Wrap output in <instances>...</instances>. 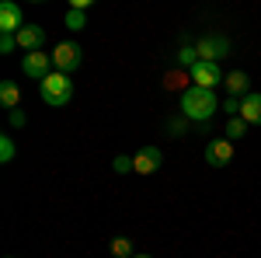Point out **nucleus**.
I'll list each match as a JSON object with an SVG mask.
<instances>
[{
  "label": "nucleus",
  "mask_w": 261,
  "mask_h": 258,
  "mask_svg": "<svg viewBox=\"0 0 261 258\" xmlns=\"http://www.w3.org/2000/svg\"><path fill=\"white\" fill-rule=\"evenodd\" d=\"M181 115L192 122H205L216 115V95L213 91H202V87H188L181 95Z\"/></svg>",
  "instance_id": "obj_1"
},
{
  "label": "nucleus",
  "mask_w": 261,
  "mask_h": 258,
  "mask_svg": "<svg viewBox=\"0 0 261 258\" xmlns=\"http://www.w3.org/2000/svg\"><path fill=\"white\" fill-rule=\"evenodd\" d=\"M39 95L45 105H53V108H63V105H70L73 98V84H70V74H60V70H53L49 77L39 84Z\"/></svg>",
  "instance_id": "obj_2"
},
{
  "label": "nucleus",
  "mask_w": 261,
  "mask_h": 258,
  "mask_svg": "<svg viewBox=\"0 0 261 258\" xmlns=\"http://www.w3.org/2000/svg\"><path fill=\"white\" fill-rule=\"evenodd\" d=\"M195 53H199L202 63H220L223 56H230V39H223V35H202L195 42Z\"/></svg>",
  "instance_id": "obj_3"
},
{
  "label": "nucleus",
  "mask_w": 261,
  "mask_h": 258,
  "mask_svg": "<svg viewBox=\"0 0 261 258\" xmlns=\"http://www.w3.org/2000/svg\"><path fill=\"white\" fill-rule=\"evenodd\" d=\"M188 74H192V84H195V87H202V91H213V87H216V84H223V70H220V63H195V66H192V70H188Z\"/></svg>",
  "instance_id": "obj_4"
},
{
  "label": "nucleus",
  "mask_w": 261,
  "mask_h": 258,
  "mask_svg": "<svg viewBox=\"0 0 261 258\" xmlns=\"http://www.w3.org/2000/svg\"><path fill=\"white\" fill-rule=\"evenodd\" d=\"M81 45L77 42H60L56 49H53V66L60 70V74H70V70H77L81 66Z\"/></svg>",
  "instance_id": "obj_5"
},
{
  "label": "nucleus",
  "mask_w": 261,
  "mask_h": 258,
  "mask_svg": "<svg viewBox=\"0 0 261 258\" xmlns=\"http://www.w3.org/2000/svg\"><path fill=\"white\" fill-rule=\"evenodd\" d=\"M49 63H53V56H45V53H28V56H24V60H21V70H24V77H32V80H45L49 77V74H53V70H49Z\"/></svg>",
  "instance_id": "obj_6"
},
{
  "label": "nucleus",
  "mask_w": 261,
  "mask_h": 258,
  "mask_svg": "<svg viewBox=\"0 0 261 258\" xmlns=\"http://www.w3.org/2000/svg\"><path fill=\"white\" fill-rule=\"evenodd\" d=\"M21 28H24L21 7L14 4V0H4V4H0V32H4V35H18Z\"/></svg>",
  "instance_id": "obj_7"
},
{
  "label": "nucleus",
  "mask_w": 261,
  "mask_h": 258,
  "mask_svg": "<svg viewBox=\"0 0 261 258\" xmlns=\"http://www.w3.org/2000/svg\"><path fill=\"white\" fill-rule=\"evenodd\" d=\"M133 164H136V175H153V171H161V164H164L161 147H143L140 154L133 157Z\"/></svg>",
  "instance_id": "obj_8"
},
{
  "label": "nucleus",
  "mask_w": 261,
  "mask_h": 258,
  "mask_svg": "<svg viewBox=\"0 0 261 258\" xmlns=\"http://www.w3.org/2000/svg\"><path fill=\"white\" fill-rule=\"evenodd\" d=\"M205 160H209L213 168H226V164L233 160V143H230V139H209Z\"/></svg>",
  "instance_id": "obj_9"
},
{
  "label": "nucleus",
  "mask_w": 261,
  "mask_h": 258,
  "mask_svg": "<svg viewBox=\"0 0 261 258\" xmlns=\"http://www.w3.org/2000/svg\"><path fill=\"white\" fill-rule=\"evenodd\" d=\"M18 49H28V53H39L42 42H45V28H39V25H24L18 35Z\"/></svg>",
  "instance_id": "obj_10"
},
{
  "label": "nucleus",
  "mask_w": 261,
  "mask_h": 258,
  "mask_svg": "<svg viewBox=\"0 0 261 258\" xmlns=\"http://www.w3.org/2000/svg\"><path fill=\"white\" fill-rule=\"evenodd\" d=\"M241 119L247 122V126H261V95L241 98Z\"/></svg>",
  "instance_id": "obj_11"
},
{
  "label": "nucleus",
  "mask_w": 261,
  "mask_h": 258,
  "mask_svg": "<svg viewBox=\"0 0 261 258\" xmlns=\"http://www.w3.org/2000/svg\"><path fill=\"white\" fill-rule=\"evenodd\" d=\"M223 84H226V91H230V98H247V95H251V91H247V87H251V77H247V74H244V70H233V74H226V80H223Z\"/></svg>",
  "instance_id": "obj_12"
},
{
  "label": "nucleus",
  "mask_w": 261,
  "mask_h": 258,
  "mask_svg": "<svg viewBox=\"0 0 261 258\" xmlns=\"http://www.w3.org/2000/svg\"><path fill=\"white\" fill-rule=\"evenodd\" d=\"M18 101H21V87L14 84V80H0V105L4 108H18Z\"/></svg>",
  "instance_id": "obj_13"
},
{
  "label": "nucleus",
  "mask_w": 261,
  "mask_h": 258,
  "mask_svg": "<svg viewBox=\"0 0 261 258\" xmlns=\"http://www.w3.org/2000/svg\"><path fill=\"white\" fill-rule=\"evenodd\" d=\"M63 21H66V28H70V32H81V28H87V18H84V11H77V7H70Z\"/></svg>",
  "instance_id": "obj_14"
},
{
  "label": "nucleus",
  "mask_w": 261,
  "mask_h": 258,
  "mask_svg": "<svg viewBox=\"0 0 261 258\" xmlns=\"http://www.w3.org/2000/svg\"><path fill=\"white\" fill-rule=\"evenodd\" d=\"M244 133H247V122H244L241 115H237V119H230V122H226V139H230V143H233V139H241Z\"/></svg>",
  "instance_id": "obj_15"
},
{
  "label": "nucleus",
  "mask_w": 261,
  "mask_h": 258,
  "mask_svg": "<svg viewBox=\"0 0 261 258\" xmlns=\"http://www.w3.org/2000/svg\"><path fill=\"white\" fill-rule=\"evenodd\" d=\"M112 255L115 258H133V241L129 238H115L112 241Z\"/></svg>",
  "instance_id": "obj_16"
},
{
  "label": "nucleus",
  "mask_w": 261,
  "mask_h": 258,
  "mask_svg": "<svg viewBox=\"0 0 261 258\" xmlns=\"http://www.w3.org/2000/svg\"><path fill=\"white\" fill-rule=\"evenodd\" d=\"M0 160H4V164L14 160V139L11 136H0Z\"/></svg>",
  "instance_id": "obj_17"
},
{
  "label": "nucleus",
  "mask_w": 261,
  "mask_h": 258,
  "mask_svg": "<svg viewBox=\"0 0 261 258\" xmlns=\"http://www.w3.org/2000/svg\"><path fill=\"white\" fill-rule=\"evenodd\" d=\"M223 112H230V119H237L241 115V98H226L223 101Z\"/></svg>",
  "instance_id": "obj_18"
},
{
  "label": "nucleus",
  "mask_w": 261,
  "mask_h": 258,
  "mask_svg": "<svg viewBox=\"0 0 261 258\" xmlns=\"http://www.w3.org/2000/svg\"><path fill=\"white\" fill-rule=\"evenodd\" d=\"M115 171H119V175H125V171H136L133 157H115Z\"/></svg>",
  "instance_id": "obj_19"
},
{
  "label": "nucleus",
  "mask_w": 261,
  "mask_h": 258,
  "mask_svg": "<svg viewBox=\"0 0 261 258\" xmlns=\"http://www.w3.org/2000/svg\"><path fill=\"white\" fill-rule=\"evenodd\" d=\"M14 45H18V39H14V35H0V53H11Z\"/></svg>",
  "instance_id": "obj_20"
},
{
  "label": "nucleus",
  "mask_w": 261,
  "mask_h": 258,
  "mask_svg": "<svg viewBox=\"0 0 261 258\" xmlns=\"http://www.w3.org/2000/svg\"><path fill=\"white\" fill-rule=\"evenodd\" d=\"M11 126H24V112L14 108V112H11Z\"/></svg>",
  "instance_id": "obj_21"
},
{
  "label": "nucleus",
  "mask_w": 261,
  "mask_h": 258,
  "mask_svg": "<svg viewBox=\"0 0 261 258\" xmlns=\"http://www.w3.org/2000/svg\"><path fill=\"white\" fill-rule=\"evenodd\" d=\"M133 258H153V255H133Z\"/></svg>",
  "instance_id": "obj_22"
},
{
  "label": "nucleus",
  "mask_w": 261,
  "mask_h": 258,
  "mask_svg": "<svg viewBox=\"0 0 261 258\" xmlns=\"http://www.w3.org/2000/svg\"><path fill=\"white\" fill-rule=\"evenodd\" d=\"M7 258H14V255H7Z\"/></svg>",
  "instance_id": "obj_23"
}]
</instances>
